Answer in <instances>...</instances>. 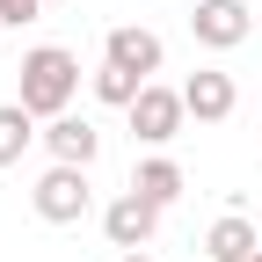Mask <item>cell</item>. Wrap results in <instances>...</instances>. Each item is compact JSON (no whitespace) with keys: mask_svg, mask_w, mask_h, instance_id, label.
Returning <instances> with one entry per match:
<instances>
[{"mask_svg":"<svg viewBox=\"0 0 262 262\" xmlns=\"http://www.w3.org/2000/svg\"><path fill=\"white\" fill-rule=\"evenodd\" d=\"M0 29H8V22H0Z\"/></svg>","mask_w":262,"mask_h":262,"instance_id":"cell-15","label":"cell"},{"mask_svg":"<svg viewBox=\"0 0 262 262\" xmlns=\"http://www.w3.org/2000/svg\"><path fill=\"white\" fill-rule=\"evenodd\" d=\"M102 58L124 66V73H139V80H153L160 66H168V44H160L153 29H139V22H117L110 37H102Z\"/></svg>","mask_w":262,"mask_h":262,"instance_id":"cell-7","label":"cell"},{"mask_svg":"<svg viewBox=\"0 0 262 262\" xmlns=\"http://www.w3.org/2000/svg\"><path fill=\"white\" fill-rule=\"evenodd\" d=\"M73 95H80V58L66 51V44H37V51H22V95H15V102L37 117V124L66 117V110H73Z\"/></svg>","mask_w":262,"mask_h":262,"instance_id":"cell-1","label":"cell"},{"mask_svg":"<svg viewBox=\"0 0 262 262\" xmlns=\"http://www.w3.org/2000/svg\"><path fill=\"white\" fill-rule=\"evenodd\" d=\"M51 8V0H0V22H8V29H22V22H37Z\"/></svg>","mask_w":262,"mask_h":262,"instance_id":"cell-13","label":"cell"},{"mask_svg":"<svg viewBox=\"0 0 262 262\" xmlns=\"http://www.w3.org/2000/svg\"><path fill=\"white\" fill-rule=\"evenodd\" d=\"M204 255H211V262H255V255H262V248H255V219H248V211H226V219H211Z\"/></svg>","mask_w":262,"mask_h":262,"instance_id":"cell-9","label":"cell"},{"mask_svg":"<svg viewBox=\"0 0 262 262\" xmlns=\"http://www.w3.org/2000/svg\"><path fill=\"white\" fill-rule=\"evenodd\" d=\"M88 88H95V102H110V110H131V102H139V88H146V80H139V73H124V66H110V58H102V66H95V73H88Z\"/></svg>","mask_w":262,"mask_h":262,"instance_id":"cell-12","label":"cell"},{"mask_svg":"<svg viewBox=\"0 0 262 262\" xmlns=\"http://www.w3.org/2000/svg\"><path fill=\"white\" fill-rule=\"evenodd\" d=\"M182 102H189L196 124H226V117L241 110V88H233V73H226V66H196V73L182 80Z\"/></svg>","mask_w":262,"mask_h":262,"instance_id":"cell-6","label":"cell"},{"mask_svg":"<svg viewBox=\"0 0 262 262\" xmlns=\"http://www.w3.org/2000/svg\"><path fill=\"white\" fill-rule=\"evenodd\" d=\"M44 153H51V160H66V168H95V153H102V131H95L88 117L66 110V117H51V124H44Z\"/></svg>","mask_w":262,"mask_h":262,"instance_id":"cell-8","label":"cell"},{"mask_svg":"<svg viewBox=\"0 0 262 262\" xmlns=\"http://www.w3.org/2000/svg\"><path fill=\"white\" fill-rule=\"evenodd\" d=\"M189 37L204 51H241L255 37V8L248 0H196L189 8Z\"/></svg>","mask_w":262,"mask_h":262,"instance_id":"cell-4","label":"cell"},{"mask_svg":"<svg viewBox=\"0 0 262 262\" xmlns=\"http://www.w3.org/2000/svg\"><path fill=\"white\" fill-rule=\"evenodd\" d=\"M124 117H131V139L160 153L168 139H182V124H189V102H182V88H160V80H146V88H139V102H131Z\"/></svg>","mask_w":262,"mask_h":262,"instance_id":"cell-3","label":"cell"},{"mask_svg":"<svg viewBox=\"0 0 262 262\" xmlns=\"http://www.w3.org/2000/svg\"><path fill=\"white\" fill-rule=\"evenodd\" d=\"M37 139H44V124H37V117H29L22 102H0V168H15V160L37 146Z\"/></svg>","mask_w":262,"mask_h":262,"instance_id":"cell-11","label":"cell"},{"mask_svg":"<svg viewBox=\"0 0 262 262\" xmlns=\"http://www.w3.org/2000/svg\"><path fill=\"white\" fill-rule=\"evenodd\" d=\"M102 233H110V248H124V255L153 248V233H160V204H146L139 189L110 196V204H102Z\"/></svg>","mask_w":262,"mask_h":262,"instance_id":"cell-5","label":"cell"},{"mask_svg":"<svg viewBox=\"0 0 262 262\" xmlns=\"http://www.w3.org/2000/svg\"><path fill=\"white\" fill-rule=\"evenodd\" d=\"M124 262H153V255H146V248H139V255H124Z\"/></svg>","mask_w":262,"mask_h":262,"instance_id":"cell-14","label":"cell"},{"mask_svg":"<svg viewBox=\"0 0 262 262\" xmlns=\"http://www.w3.org/2000/svg\"><path fill=\"white\" fill-rule=\"evenodd\" d=\"M255 262H262V255H255Z\"/></svg>","mask_w":262,"mask_h":262,"instance_id":"cell-16","label":"cell"},{"mask_svg":"<svg viewBox=\"0 0 262 262\" xmlns=\"http://www.w3.org/2000/svg\"><path fill=\"white\" fill-rule=\"evenodd\" d=\"M29 204H37L44 226H80V219L95 211V182H88V168H66V160H51V168L37 175V189H29Z\"/></svg>","mask_w":262,"mask_h":262,"instance_id":"cell-2","label":"cell"},{"mask_svg":"<svg viewBox=\"0 0 262 262\" xmlns=\"http://www.w3.org/2000/svg\"><path fill=\"white\" fill-rule=\"evenodd\" d=\"M131 189H139V196H146V204H160V211H168V204H175V196L189 189V175L175 168V160H168V153H146V160H139V168H131Z\"/></svg>","mask_w":262,"mask_h":262,"instance_id":"cell-10","label":"cell"}]
</instances>
